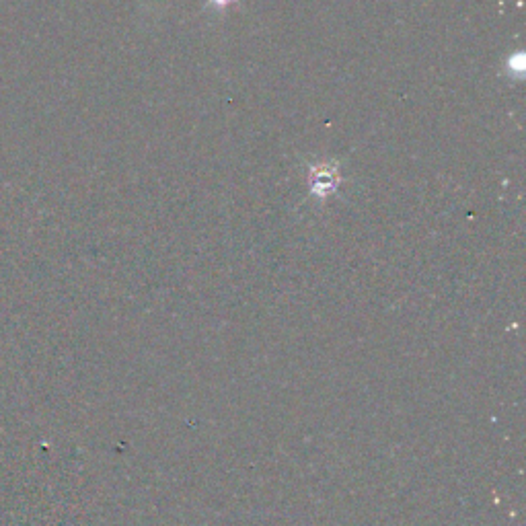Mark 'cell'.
Returning a JSON list of instances; mask_svg holds the SVG:
<instances>
[{
  "label": "cell",
  "instance_id": "cell-1",
  "mask_svg": "<svg viewBox=\"0 0 526 526\" xmlns=\"http://www.w3.org/2000/svg\"><path fill=\"white\" fill-rule=\"evenodd\" d=\"M344 177H342V167L340 161H317L309 167L307 173V187H309V194L315 200H327L331 198L337 187L342 185Z\"/></svg>",
  "mask_w": 526,
  "mask_h": 526
},
{
  "label": "cell",
  "instance_id": "cell-2",
  "mask_svg": "<svg viewBox=\"0 0 526 526\" xmlns=\"http://www.w3.org/2000/svg\"><path fill=\"white\" fill-rule=\"evenodd\" d=\"M237 0H208V7H216V11H227Z\"/></svg>",
  "mask_w": 526,
  "mask_h": 526
}]
</instances>
